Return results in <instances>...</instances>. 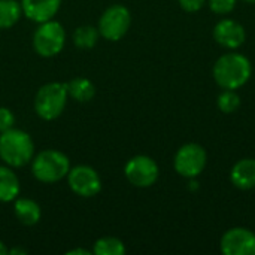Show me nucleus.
Returning <instances> with one entry per match:
<instances>
[{
    "mask_svg": "<svg viewBox=\"0 0 255 255\" xmlns=\"http://www.w3.org/2000/svg\"><path fill=\"white\" fill-rule=\"evenodd\" d=\"M34 157V142L28 133L9 128L0 133V158L9 167H22Z\"/></svg>",
    "mask_w": 255,
    "mask_h": 255,
    "instance_id": "nucleus-1",
    "label": "nucleus"
},
{
    "mask_svg": "<svg viewBox=\"0 0 255 255\" xmlns=\"http://www.w3.org/2000/svg\"><path fill=\"white\" fill-rule=\"evenodd\" d=\"M251 63L245 55L226 54L220 57L214 66V78L217 84L226 90H236L251 78Z\"/></svg>",
    "mask_w": 255,
    "mask_h": 255,
    "instance_id": "nucleus-2",
    "label": "nucleus"
},
{
    "mask_svg": "<svg viewBox=\"0 0 255 255\" xmlns=\"http://www.w3.org/2000/svg\"><path fill=\"white\" fill-rule=\"evenodd\" d=\"M70 160L66 154L57 149H43L31 160L33 176L43 184H55L67 176Z\"/></svg>",
    "mask_w": 255,
    "mask_h": 255,
    "instance_id": "nucleus-3",
    "label": "nucleus"
},
{
    "mask_svg": "<svg viewBox=\"0 0 255 255\" xmlns=\"http://www.w3.org/2000/svg\"><path fill=\"white\" fill-rule=\"evenodd\" d=\"M67 97L66 82H48L42 85L34 96V111L37 117L45 121L57 120L66 108Z\"/></svg>",
    "mask_w": 255,
    "mask_h": 255,
    "instance_id": "nucleus-4",
    "label": "nucleus"
},
{
    "mask_svg": "<svg viewBox=\"0 0 255 255\" xmlns=\"http://www.w3.org/2000/svg\"><path fill=\"white\" fill-rule=\"evenodd\" d=\"M64 43H66L64 27L55 19L40 22L33 34V48L36 54L43 58H51L58 55L63 51Z\"/></svg>",
    "mask_w": 255,
    "mask_h": 255,
    "instance_id": "nucleus-5",
    "label": "nucleus"
},
{
    "mask_svg": "<svg viewBox=\"0 0 255 255\" xmlns=\"http://www.w3.org/2000/svg\"><path fill=\"white\" fill-rule=\"evenodd\" d=\"M131 25V13L123 4H112L109 6L99 19V33L102 37L117 42L126 36Z\"/></svg>",
    "mask_w": 255,
    "mask_h": 255,
    "instance_id": "nucleus-6",
    "label": "nucleus"
},
{
    "mask_svg": "<svg viewBox=\"0 0 255 255\" xmlns=\"http://www.w3.org/2000/svg\"><path fill=\"white\" fill-rule=\"evenodd\" d=\"M206 151L197 143H187L181 146L175 155V170L184 178H196L206 167Z\"/></svg>",
    "mask_w": 255,
    "mask_h": 255,
    "instance_id": "nucleus-7",
    "label": "nucleus"
},
{
    "mask_svg": "<svg viewBox=\"0 0 255 255\" xmlns=\"http://www.w3.org/2000/svg\"><path fill=\"white\" fill-rule=\"evenodd\" d=\"M66 178L69 188L79 197L90 199L102 191V179L96 169H93L91 166L79 164L70 167Z\"/></svg>",
    "mask_w": 255,
    "mask_h": 255,
    "instance_id": "nucleus-8",
    "label": "nucleus"
},
{
    "mask_svg": "<svg viewBox=\"0 0 255 255\" xmlns=\"http://www.w3.org/2000/svg\"><path fill=\"white\" fill-rule=\"evenodd\" d=\"M158 166L148 155H136L130 158L124 167L127 181L137 188H148L158 179Z\"/></svg>",
    "mask_w": 255,
    "mask_h": 255,
    "instance_id": "nucleus-9",
    "label": "nucleus"
},
{
    "mask_svg": "<svg viewBox=\"0 0 255 255\" xmlns=\"http://www.w3.org/2000/svg\"><path fill=\"white\" fill-rule=\"evenodd\" d=\"M221 251L226 255H255V235L244 227H235L224 233Z\"/></svg>",
    "mask_w": 255,
    "mask_h": 255,
    "instance_id": "nucleus-10",
    "label": "nucleus"
},
{
    "mask_svg": "<svg viewBox=\"0 0 255 255\" xmlns=\"http://www.w3.org/2000/svg\"><path fill=\"white\" fill-rule=\"evenodd\" d=\"M214 37L221 46L227 49H236L244 45L247 33L241 22L235 19H223L215 25Z\"/></svg>",
    "mask_w": 255,
    "mask_h": 255,
    "instance_id": "nucleus-11",
    "label": "nucleus"
},
{
    "mask_svg": "<svg viewBox=\"0 0 255 255\" xmlns=\"http://www.w3.org/2000/svg\"><path fill=\"white\" fill-rule=\"evenodd\" d=\"M61 0H21L22 13L37 24L52 19L60 10Z\"/></svg>",
    "mask_w": 255,
    "mask_h": 255,
    "instance_id": "nucleus-12",
    "label": "nucleus"
},
{
    "mask_svg": "<svg viewBox=\"0 0 255 255\" xmlns=\"http://www.w3.org/2000/svg\"><path fill=\"white\" fill-rule=\"evenodd\" d=\"M232 182L241 190H251L255 187V160L242 158L239 160L230 173Z\"/></svg>",
    "mask_w": 255,
    "mask_h": 255,
    "instance_id": "nucleus-13",
    "label": "nucleus"
},
{
    "mask_svg": "<svg viewBox=\"0 0 255 255\" xmlns=\"http://www.w3.org/2000/svg\"><path fill=\"white\" fill-rule=\"evenodd\" d=\"M13 214L21 224L28 227L37 224L42 217L40 206L34 200L27 197H16L13 200Z\"/></svg>",
    "mask_w": 255,
    "mask_h": 255,
    "instance_id": "nucleus-14",
    "label": "nucleus"
},
{
    "mask_svg": "<svg viewBox=\"0 0 255 255\" xmlns=\"http://www.w3.org/2000/svg\"><path fill=\"white\" fill-rule=\"evenodd\" d=\"M19 181L9 166H0V203L13 202L19 196Z\"/></svg>",
    "mask_w": 255,
    "mask_h": 255,
    "instance_id": "nucleus-15",
    "label": "nucleus"
},
{
    "mask_svg": "<svg viewBox=\"0 0 255 255\" xmlns=\"http://www.w3.org/2000/svg\"><path fill=\"white\" fill-rule=\"evenodd\" d=\"M66 84L69 97L79 103H87L96 96V85L87 78H73Z\"/></svg>",
    "mask_w": 255,
    "mask_h": 255,
    "instance_id": "nucleus-16",
    "label": "nucleus"
},
{
    "mask_svg": "<svg viewBox=\"0 0 255 255\" xmlns=\"http://www.w3.org/2000/svg\"><path fill=\"white\" fill-rule=\"evenodd\" d=\"M22 15L21 3L16 0H0V28H10Z\"/></svg>",
    "mask_w": 255,
    "mask_h": 255,
    "instance_id": "nucleus-17",
    "label": "nucleus"
},
{
    "mask_svg": "<svg viewBox=\"0 0 255 255\" xmlns=\"http://www.w3.org/2000/svg\"><path fill=\"white\" fill-rule=\"evenodd\" d=\"M99 28L93 25H79L73 31V43L81 49H91L99 40Z\"/></svg>",
    "mask_w": 255,
    "mask_h": 255,
    "instance_id": "nucleus-18",
    "label": "nucleus"
},
{
    "mask_svg": "<svg viewBox=\"0 0 255 255\" xmlns=\"http://www.w3.org/2000/svg\"><path fill=\"white\" fill-rule=\"evenodd\" d=\"M93 254L96 255H124L126 254V247L123 241L114 236H105L100 238L94 242L93 247Z\"/></svg>",
    "mask_w": 255,
    "mask_h": 255,
    "instance_id": "nucleus-19",
    "label": "nucleus"
},
{
    "mask_svg": "<svg viewBox=\"0 0 255 255\" xmlns=\"http://www.w3.org/2000/svg\"><path fill=\"white\" fill-rule=\"evenodd\" d=\"M241 106V97L235 93V90H226L218 97V108L224 114H233Z\"/></svg>",
    "mask_w": 255,
    "mask_h": 255,
    "instance_id": "nucleus-20",
    "label": "nucleus"
},
{
    "mask_svg": "<svg viewBox=\"0 0 255 255\" xmlns=\"http://www.w3.org/2000/svg\"><path fill=\"white\" fill-rule=\"evenodd\" d=\"M236 6V0H209V7L212 9V12L220 13V15H226L230 13Z\"/></svg>",
    "mask_w": 255,
    "mask_h": 255,
    "instance_id": "nucleus-21",
    "label": "nucleus"
},
{
    "mask_svg": "<svg viewBox=\"0 0 255 255\" xmlns=\"http://www.w3.org/2000/svg\"><path fill=\"white\" fill-rule=\"evenodd\" d=\"M15 124V117L10 109L0 106V133L12 128Z\"/></svg>",
    "mask_w": 255,
    "mask_h": 255,
    "instance_id": "nucleus-22",
    "label": "nucleus"
},
{
    "mask_svg": "<svg viewBox=\"0 0 255 255\" xmlns=\"http://www.w3.org/2000/svg\"><path fill=\"white\" fill-rule=\"evenodd\" d=\"M206 0H179V4L187 12H196L203 7Z\"/></svg>",
    "mask_w": 255,
    "mask_h": 255,
    "instance_id": "nucleus-23",
    "label": "nucleus"
},
{
    "mask_svg": "<svg viewBox=\"0 0 255 255\" xmlns=\"http://www.w3.org/2000/svg\"><path fill=\"white\" fill-rule=\"evenodd\" d=\"M67 255H91L93 251H88V250H84V248H75V250H70L66 253Z\"/></svg>",
    "mask_w": 255,
    "mask_h": 255,
    "instance_id": "nucleus-24",
    "label": "nucleus"
},
{
    "mask_svg": "<svg viewBox=\"0 0 255 255\" xmlns=\"http://www.w3.org/2000/svg\"><path fill=\"white\" fill-rule=\"evenodd\" d=\"M7 254H12V255L21 254V255H24V254H27V250H24V248H12L10 251H7Z\"/></svg>",
    "mask_w": 255,
    "mask_h": 255,
    "instance_id": "nucleus-25",
    "label": "nucleus"
},
{
    "mask_svg": "<svg viewBox=\"0 0 255 255\" xmlns=\"http://www.w3.org/2000/svg\"><path fill=\"white\" fill-rule=\"evenodd\" d=\"M0 255H7V248L4 247V244L0 241Z\"/></svg>",
    "mask_w": 255,
    "mask_h": 255,
    "instance_id": "nucleus-26",
    "label": "nucleus"
},
{
    "mask_svg": "<svg viewBox=\"0 0 255 255\" xmlns=\"http://www.w3.org/2000/svg\"><path fill=\"white\" fill-rule=\"evenodd\" d=\"M245 1H248V3H255V0H245Z\"/></svg>",
    "mask_w": 255,
    "mask_h": 255,
    "instance_id": "nucleus-27",
    "label": "nucleus"
}]
</instances>
